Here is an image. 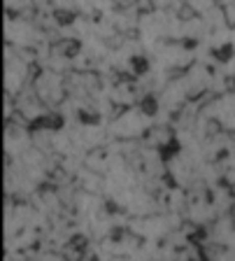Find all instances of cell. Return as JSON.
<instances>
[{
    "label": "cell",
    "mask_w": 235,
    "mask_h": 261,
    "mask_svg": "<svg viewBox=\"0 0 235 261\" xmlns=\"http://www.w3.org/2000/svg\"><path fill=\"white\" fill-rule=\"evenodd\" d=\"M221 16H224V21L228 28H235V3H226L221 7Z\"/></svg>",
    "instance_id": "2"
},
{
    "label": "cell",
    "mask_w": 235,
    "mask_h": 261,
    "mask_svg": "<svg viewBox=\"0 0 235 261\" xmlns=\"http://www.w3.org/2000/svg\"><path fill=\"white\" fill-rule=\"evenodd\" d=\"M214 56H217V61H230V59H233V44L224 42L221 47L214 49Z\"/></svg>",
    "instance_id": "3"
},
{
    "label": "cell",
    "mask_w": 235,
    "mask_h": 261,
    "mask_svg": "<svg viewBox=\"0 0 235 261\" xmlns=\"http://www.w3.org/2000/svg\"><path fill=\"white\" fill-rule=\"evenodd\" d=\"M68 245H70L72 250H84V247L89 245V240H86V236H72Z\"/></svg>",
    "instance_id": "5"
},
{
    "label": "cell",
    "mask_w": 235,
    "mask_h": 261,
    "mask_svg": "<svg viewBox=\"0 0 235 261\" xmlns=\"http://www.w3.org/2000/svg\"><path fill=\"white\" fill-rule=\"evenodd\" d=\"M79 40H56V42H51V54L54 56H66V59H75L77 54H79Z\"/></svg>",
    "instance_id": "1"
},
{
    "label": "cell",
    "mask_w": 235,
    "mask_h": 261,
    "mask_svg": "<svg viewBox=\"0 0 235 261\" xmlns=\"http://www.w3.org/2000/svg\"><path fill=\"white\" fill-rule=\"evenodd\" d=\"M54 19L61 23V26H68V23L75 21V14H72L70 10H56L54 12Z\"/></svg>",
    "instance_id": "4"
}]
</instances>
